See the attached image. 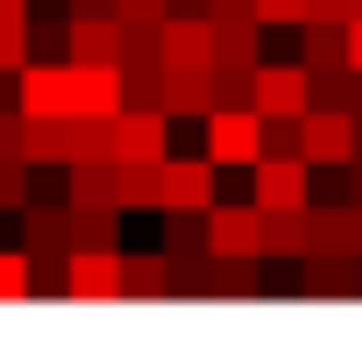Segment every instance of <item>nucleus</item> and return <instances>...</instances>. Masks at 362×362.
Segmentation results:
<instances>
[{"instance_id":"nucleus-1","label":"nucleus","mask_w":362,"mask_h":362,"mask_svg":"<svg viewBox=\"0 0 362 362\" xmlns=\"http://www.w3.org/2000/svg\"><path fill=\"white\" fill-rule=\"evenodd\" d=\"M199 149L221 170H256L263 163V114L256 107H206L199 114Z\"/></svg>"},{"instance_id":"nucleus-2","label":"nucleus","mask_w":362,"mask_h":362,"mask_svg":"<svg viewBox=\"0 0 362 362\" xmlns=\"http://www.w3.org/2000/svg\"><path fill=\"white\" fill-rule=\"evenodd\" d=\"M355 142H362V121H355V107H305L298 114V156L320 170H348L355 163Z\"/></svg>"},{"instance_id":"nucleus-3","label":"nucleus","mask_w":362,"mask_h":362,"mask_svg":"<svg viewBox=\"0 0 362 362\" xmlns=\"http://www.w3.org/2000/svg\"><path fill=\"white\" fill-rule=\"evenodd\" d=\"M170 114L163 107H121L114 114V163H163L170 156Z\"/></svg>"},{"instance_id":"nucleus-4","label":"nucleus","mask_w":362,"mask_h":362,"mask_svg":"<svg viewBox=\"0 0 362 362\" xmlns=\"http://www.w3.org/2000/svg\"><path fill=\"white\" fill-rule=\"evenodd\" d=\"M249 199H256L263 214H298V206H313V163H305V156H263Z\"/></svg>"},{"instance_id":"nucleus-5","label":"nucleus","mask_w":362,"mask_h":362,"mask_svg":"<svg viewBox=\"0 0 362 362\" xmlns=\"http://www.w3.org/2000/svg\"><path fill=\"white\" fill-rule=\"evenodd\" d=\"M206 242H214V256H263V206L256 199H214Z\"/></svg>"},{"instance_id":"nucleus-6","label":"nucleus","mask_w":362,"mask_h":362,"mask_svg":"<svg viewBox=\"0 0 362 362\" xmlns=\"http://www.w3.org/2000/svg\"><path fill=\"white\" fill-rule=\"evenodd\" d=\"M156 43H163V64L170 71H214V15H163L156 22Z\"/></svg>"},{"instance_id":"nucleus-7","label":"nucleus","mask_w":362,"mask_h":362,"mask_svg":"<svg viewBox=\"0 0 362 362\" xmlns=\"http://www.w3.org/2000/svg\"><path fill=\"white\" fill-rule=\"evenodd\" d=\"M214 177H221V163L199 149V156H163V206H177V214H206L221 192H214Z\"/></svg>"},{"instance_id":"nucleus-8","label":"nucleus","mask_w":362,"mask_h":362,"mask_svg":"<svg viewBox=\"0 0 362 362\" xmlns=\"http://www.w3.org/2000/svg\"><path fill=\"white\" fill-rule=\"evenodd\" d=\"M15 107L22 114H71V57L50 64V57H29L15 71Z\"/></svg>"},{"instance_id":"nucleus-9","label":"nucleus","mask_w":362,"mask_h":362,"mask_svg":"<svg viewBox=\"0 0 362 362\" xmlns=\"http://www.w3.org/2000/svg\"><path fill=\"white\" fill-rule=\"evenodd\" d=\"M71 114H121V64L114 57H71Z\"/></svg>"},{"instance_id":"nucleus-10","label":"nucleus","mask_w":362,"mask_h":362,"mask_svg":"<svg viewBox=\"0 0 362 362\" xmlns=\"http://www.w3.org/2000/svg\"><path fill=\"white\" fill-rule=\"evenodd\" d=\"M313 107V64H256V114H305Z\"/></svg>"},{"instance_id":"nucleus-11","label":"nucleus","mask_w":362,"mask_h":362,"mask_svg":"<svg viewBox=\"0 0 362 362\" xmlns=\"http://www.w3.org/2000/svg\"><path fill=\"white\" fill-rule=\"evenodd\" d=\"M64 298H78V305H107V298H121V249H71Z\"/></svg>"},{"instance_id":"nucleus-12","label":"nucleus","mask_w":362,"mask_h":362,"mask_svg":"<svg viewBox=\"0 0 362 362\" xmlns=\"http://www.w3.org/2000/svg\"><path fill=\"white\" fill-rule=\"evenodd\" d=\"M22 249L29 256H71V199H29L22 206Z\"/></svg>"},{"instance_id":"nucleus-13","label":"nucleus","mask_w":362,"mask_h":362,"mask_svg":"<svg viewBox=\"0 0 362 362\" xmlns=\"http://www.w3.org/2000/svg\"><path fill=\"white\" fill-rule=\"evenodd\" d=\"M256 50H263V15H256V8L214 15V57H221V64H263Z\"/></svg>"},{"instance_id":"nucleus-14","label":"nucleus","mask_w":362,"mask_h":362,"mask_svg":"<svg viewBox=\"0 0 362 362\" xmlns=\"http://www.w3.org/2000/svg\"><path fill=\"white\" fill-rule=\"evenodd\" d=\"M156 107H163L170 121H199V114L214 107V71H170V64H163V78H156Z\"/></svg>"},{"instance_id":"nucleus-15","label":"nucleus","mask_w":362,"mask_h":362,"mask_svg":"<svg viewBox=\"0 0 362 362\" xmlns=\"http://www.w3.org/2000/svg\"><path fill=\"white\" fill-rule=\"evenodd\" d=\"M121 15H64V57H114Z\"/></svg>"},{"instance_id":"nucleus-16","label":"nucleus","mask_w":362,"mask_h":362,"mask_svg":"<svg viewBox=\"0 0 362 362\" xmlns=\"http://www.w3.org/2000/svg\"><path fill=\"white\" fill-rule=\"evenodd\" d=\"M64 199H71V206H114V214H121L114 156H107V163H64Z\"/></svg>"},{"instance_id":"nucleus-17","label":"nucleus","mask_w":362,"mask_h":362,"mask_svg":"<svg viewBox=\"0 0 362 362\" xmlns=\"http://www.w3.org/2000/svg\"><path fill=\"white\" fill-rule=\"evenodd\" d=\"M298 57L313 71H341L348 64V22H305L298 29Z\"/></svg>"},{"instance_id":"nucleus-18","label":"nucleus","mask_w":362,"mask_h":362,"mask_svg":"<svg viewBox=\"0 0 362 362\" xmlns=\"http://www.w3.org/2000/svg\"><path fill=\"white\" fill-rule=\"evenodd\" d=\"M206 298H263L256 256H214L206 263Z\"/></svg>"},{"instance_id":"nucleus-19","label":"nucleus","mask_w":362,"mask_h":362,"mask_svg":"<svg viewBox=\"0 0 362 362\" xmlns=\"http://www.w3.org/2000/svg\"><path fill=\"white\" fill-rule=\"evenodd\" d=\"M305 249H313V221H305V206H298V214H263V256H291V263H305Z\"/></svg>"},{"instance_id":"nucleus-20","label":"nucleus","mask_w":362,"mask_h":362,"mask_svg":"<svg viewBox=\"0 0 362 362\" xmlns=\"http://www.w3.org/2000/svg\"><path fill=\"white\" fill-rule=\"evenodd\" d=\"M121 298H170V256H121Z\"/></svg>"},{"instance_id":"nucleus-21","label":"nucleus","mask_w":362,"mask_h":362,"mask_svg":"<svg viewBox=\"0 0 362 362\" xmlns=\"http://www.w3.org/2000/svg\"><path fill=\"white\" fill-rule=\"evenodd\" d=\"M114 192H121V214L163 206V163H114Z\"/></svg>"},{"instance_id":"nucleus-22","label":"nucleus","mask_w":362,"mask_h":362,"mask_svg":"<svg viewBox=\"0 0 362 362\" xmlns=\"http://www.w3.org/2000/svg\"><path fill=\"white\" fill-rule=\"evenodd\" d=\"M22 156H29V170L64 163V114H29L22 121Z\"/></svg>"},{"instance_id":"nucleus-23","label":"nucleus","mask_w":362,"mask_h":362,"mask_svg":"<svg viewBox=\"0 0 362 362\" xmlns=\"http://www.w3.org/2000/svg\"><path fill=\"white\" fill-rule=\"evenodd\" d=\"M114 206H71V249H121L114 242Z\"/></svg>"},{"instance_id":"nucleus-24","label":"nucleus","mask_w":362,"mask_h":362,"mask_svg":"<svg viewBox=\"0 0 362 362\" xmlns=\"http://www.w3.org/2000/svg\"><path fill=\"white\" fill-rule=\"evenodd\" d=\"M29 36H36V15H0V71L29 64Z\"/></svg>"},{"instance_id":"nucleus-25","label":"nucleus","mask_w":362,"mask_h":362,"mask_svg":"<svg viewBox=\"0 0 362 362\" xmlns=\"http://www.w3.org/2000/svg\"><path fill=\"white\" fill-rule=\"evenodd\" d=\"M29 298V249H0V305Z\"/></svg>"},{"instance_id":"nucleus-26","label":"nucleus","mask_w":362,"mask_h":362,"mask_svg":"<svg viewBox=\"0 0 362 362\" xmlns=\"http://www.w3.org/2000/svg\"><path fill=\"white\" fill-rule=\"evenodd\" d=\"M256 15H263V29H305L313 0H256Z\"/></svg>"},{"instance_id":"nucleus-27","label":"nucleus","mask_w":362,"mask_h":362,"mask_svg":"<svg viewBox=\"0 0 362 362\" xmlns=\"http://www.w3.org/2000/svg\"><path fill=\"white\" fill-rule=\"evenodd\" d=\"M114 15H121V22H163L170 0H114Z\"/></svg>"},{"instance_id":"nucleus-28","label":"nucleus","mask_w":362,"mask_h":362,"mask_svg":"<svg viewBox=\"0 0 362 362\" xmlns=\"http://www.w3.org/2000/svg\"><path fill=\"white\" fill-rule=\"evenodd\" d=\"M348 15H355V0H313L305 22H348Z\"/></svg>"},{"instance_id":"nucleus-29","label":"nucleus","mask_w":362,"mask_h":362,"mask_svg":"<svg viewBox=\"0 0 362 362\" xmlns=\"http://www.w3.org/2000/svg\"><path fill=\"white\" fill-rule=\"evenodd\" d=\"M348 64L362 71V15H348Z\"/></svg>"},{"instance_id":"nucleus-30","label":"nucleus","mask_w":362,"mask_h":362,"mask_svg":"<svg viewBox=\"0 0 362 362\" xmlns=\"http://www.w3.org/2000/svg\"><path fill=\"white\" fill-rule=\"evenodd\" d=\"M170 15H214V0H170Z\"/></svg>"},{"instance_id":"nucleus-31","label":"nucleus","mask_w":362,"mask_h":362,"mask_svg":"<svg viewBox=\"0 0 362 362\" xmlns=\"http://www.w3.org/2000/svg\"><path fill=\"white\" fill-rule=\"evenodd\" d=\"M71 15H114V0H71Z\"/></svg>"}]
</instances>
